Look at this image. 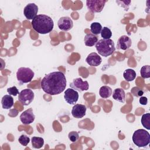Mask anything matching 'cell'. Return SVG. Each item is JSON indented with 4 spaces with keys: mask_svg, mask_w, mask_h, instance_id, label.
<instances>
[{
    "mask_svg": "<svg viewBox=\"0 0 150 150\" xmlns=\"http://www.w3.org/2000/svg\"><path fill=\"white\" fill-rule=\"evenodd\" d=\"M141 124L146 129H150V114L146 113L142 115L141 117Z\"/></svg>",
    "mask_w": 150,
    "mask_h": 150,
    "instance_id": "cell-23",
    "label": "cell"
},
{
    "mask_svg": "<svg viewBox=\"0 0 150 150\" xmlns=\"http://www.w3.org/2000/svg\"><path fill=\"white\" fill-rule=\"evenodd\" d=\"M123 77L127 81H131L135 79L136 73L133 69H128L124 71Z\"/></svg>",
    "mask_w": 150,
    "mask_h": 150,
    "instance_id": "cell-20",
    "label": "cell"
},
{
    "mask_svg": "<svg viewBox=\"0 0 150 150\" xmlns=\"http://www.w3.org/2000/svg\"><path fill=\"white\" fill-rule=\"evenodd\" d=\"M35 75L34 72L30 68L22 67L18 69L16 77L21 84L28 83L32 81Z\"/></svg>",
    "mask_w": 150,
    "mask_h": 150,
    "instance_id": "cell-5",
    "label": "cell"
},
{
    "mask_svg": "<svg viewBox=\"0 0 150 150\" xmlns=\"http://www.w3.org/2000/svg\"><path fill=\"white\" fill-rule=\"evenodd\" d=\"M58 28L63 31H69L73 26V22L71 19L68 16L61 17L57 22Z\"/></svg>",
    "mask_w": 150,
    "mask_h": 150,
    "instance_id": "cell-11",
    "label": "cell"
},
{
    "mask_svg": "<svg viewBox=\"0 0 150 150\" xmlns=\"http://www.w3.org/2000/svg\"><path fill=\"white\" fill-rule=\"evenodd\" d=\"M139 103L142 105H145L148 103V99L146 97H141L139 98Z\"/></svg>",
    "mask_w": 150,
    "mask_h": 150,
    "instance_id": "cell-30",
    "label": "cell"
},
{
    "mask_svg": "<svg viewBox=\"0 0 150 150\" xmlns=\"http://www.w3.org/2000/svg\"><path fill=\"white\" fill-rule=\"evenodd\" d=\"M131 43L132 41L130 38L126 35H122L120 36L118 39L117 47L118 49L126 50L131 47Z\"/></svg>",
    "mask_w": 150,
    "mask_h": 150,
    "instance_id": "cell-14",
    "label": "cell"
},
{
    "mask_svg": "<svg viewBox=\"0 0 150 150\" xmlns=\"http://www.w3.org/2000/svg\"><path fill=\"white\" fill-rule=\"evenodd\" d=\"M107 1L98 0V1H86V6L87 9L93 13H98L103 11L105 4Z\"/></svg>",
    "mask_w": 150,
    "mask_h": 150,
    "instance_id": "cell-7",
    "label": "cell"
},
{
    "mask_svg": "<svg viewBox=\"0 0 150 150\" xmlns=\"http://www.w3.org/2000/svg\"><path fill=\"white\" fill-rule=\"evenodd\" d=\"M66 78L62 71H53L46 74L41 80L43 91L51 96L62 93L66 87Z\"/></svg>",
    "mask_w": 150,
    "mask_h": 150,
    "instance_id": "cell-1",
    "label": "cell"
},
{
    "mask_svg": "<svg viewBox=\"0 0 150 150\" xmlns=\"http://www.w3.org/2000/svg\"><path fill=\"white\" fill-rule=\"evenodd\" d=\"M7 92L9 95H12L13 96H16L18 94H19V92L16 86H13L12 87L8 88Z\"/></svg>",
    "mask_w": 150,
    "mask_h": 150,
    "instance_id": "cell-28",
    "label": "cell"
},
{
    "mask_svg": "<svg viewBox=\"0 0 150 150\" xmlns=\"http://www.w3.org/2000/svg\"><path fill=\"white\" fill-rule=\"evenodd\" d=\"M31 23L33 29L38 33L43 35L50 33L54 27L52 19L44 14L38 15Z\"/></svg>",
    "mask_w": 150,
    "mask_h": 150,
    "instance_id": "cell-2",
    "label": "cell"
},
{
    "mask_svg": "<svg viewBox=\"0 0 150 150\" xmlns=\"http://www.w3.org/2000/svg\"><path fill=\"white\" fill-rule=\"evenodd\" d=\"M2 107L4 109H9L13 105V98L11 95H5L2 98L1 100Z\"/></svg>",
    "mask_w": 150,
    "mask_h": 150,
    "instance_id": "cell-17",
    "label": "cell"
},
{
    "mask_svg": "<svg viewBox=\"0 0 150 150\" xmlns=\"http://www.w3.org/2000/svg\"><path fill=\"white\" fill-rule=\"evenodd\" d=\"M100 33L103 39H109L112 36V32L107 27H104Z\"/></svg>",
    "mask_w": 150,
    "mask_h": 150,
    "instance_id": "cell-25",
    "label": "cell"
},
{
    "mask_svg": "<svg viewBox=\"0 0 150 150\" xmlns=\"http://www.w3.org/2000/svg\"><path fill=\"white\" fill-rule=\"evenodd\" d=\"M141 76L143 79H148L150 77V66L145 65L141 67L140 70Z\"/></svg>",
    "mask_w": 150,
    "mask_h": 150,
    "instance_id": "cell-24",
    "label": "cell"
},
{
    "mask_svg": "<svg viewBox=\"0 0 150 150\" xmlns=\"http://www.w3.org/2000/svg\"><path fill=\"white\" fill-rule=\"evenodd\" d=\"M149 141L150 135L145 129H138L133 134L132 141L138 147H144L148 145Z\"/></svg>",
    "mask_w": 150,
    "mask_h": 150,
    "instance_id": "cell-4",
    "label": "cell"
},
{
    "mask_svg": "<svg viewBox=\"0 0 150 150\" xmlns=\"http://www.w3.org/2000/svg\"><path fill=\"white\" fill-rule=\"evenodd\" d=\"M99 94L101 97L103 98H107L111 96L112 89L109 86H103L100 88Z\"/></svg>",
    "mask_w": 150,
    "mask_h": 150,
    "instance_id": "cell-19",
    "label": "cell"
},
{
    "mask_svg": "<svg viewBox=\"0 0 150 150\" xmlns=\"http://www.w3.org/2000/svg\"><path fill=\"white\" fill-rule=\"evenodd\" d=\"M35 119V115L32 108L24 111L20 115V120L22 124L28 125L32 123Z\"/></svg>",
    "mask_w": 150,
    "mask_h": 150,
    "instance_id": "cell-12",
    "label": "cell"
},
{
    "mask_svg": "<svg viewBox=\"0 0 150 150\" xmlns=\"http://www.w3.org/2000/svg\"><path fill=\"white\" fill-rule=\"evenodd\" d=\"M84 44L87 46H93L98 42V37L92 33L86 34L84 37Z\"/></svg>",
    "mask_w": 150,
    "mask_h": 150,
    "instance_id": "cell-18",
    "label": "cell"
},
{
    "mask_svg": "<svg viewBox=\"0 0 150 150\" xmlns=\"http://www.w3.org/2000/svg\"><path fill=\"white\" fill-rule=\"evenodd\" d=\"M64 98L69 104H75L79 99V93L76 90L69 88L64 91Z\"/></svg>",
    "mask_w": 150,
    "mask_h": 150,
    "instance_id": "cell-10",
    "label": "cell"
},
{
    "mask_svg": "<svg viewBox=\"0 0 150 150\" xmlns=\"http://www.w3.org/2000/svg\"><path fill=\"white\" fill-rule=\"evenodd\" d=\"M18 100L23 105H28L33 100L35 94L31 89L25 88L18 94Z\"/></svg>",
    "mask_w": 150,
    "mask_h": 150,
    "instance_id": "cell-6",
    "label": "cell"
},
{
    "mask_svg": "<svg viewBox=\"0 0 150 150\" xmlns=\"http://www.w3.org/2000/svg\"><path fill=\"white\" fill-rule=\"evenodd\" d=\"M86 61L90 66L96 67L101 64L102 59L97 53L93 52L87 56V58L86 59Z\"/></svg>",
    "mask_w": 150,
    "mask_h": 150,
    "instance_id": "cell-15",
    "label": "cell"
},
{
    "mask_svg": "<svg viewBox=\"0 0 150 150\" xmlns=\"http://www.w3.org/2000/svg\"><path fill=\"white\" fill-rule=\"evenodd\" d=\"M103 27L98 22H93L90 25V31L92 34L97 35L101 32Z\"/></svg>",
    "mask_w": 150,
    "mask_h": 150,
    "instance_id": "cell-22",
    "label": "cell"
},
{
    "mask_svg": "<svg viewBox=\"0 0 150 150\" xmlns=\"http://www.w3.org/2000/svg\"><path fill=\"white\" fill-rule=\"evenodd\" d=\"M68 137L72 142H75L79 139V133L76 131H71L69 133Z\"/></svg>",
    "mask_w": 150,
    "mask_h": 150,
    "instance_id": "cell-27",
    "label": "cell"
},
{
    "mask_svg": "<svg viewBox=\"0 0 150 150\" xmlns=\"http://www.w3.org/2000/svg\"><path fill=\"white\" fill-rule=\"evenodd\" d=\"M38 12V7L34 3L28 4L23 9V14L26 19L33 20L36 16Z\"/></svg>",
    "mask_w": 150,
    "mask_h": 150,
    "instance_id": "cell-9",
    "label": "cell"
},
{
    "mask_svg": "<svg viewBox=\"0 0 150 150\" xmlns=\"http://www.w3.org/2000/svg\"><path fill=\"white\" fill-rule=\"evenodd\" d=\"M31 142L33 148L39 149L44 145V139L41 137H33L31 139Z\"/></svg>",
    "mask_w": 150,
    "mask_h": 150,
    "instance_id": "cell-21",
    "label": "cell"
},
{
    "mask_svg": "<svg viewBox=\"0 0 150 150\" xmlns=\"http://www.w3.org/2000/svg\"><path fill=\"white\" fill-rule=\"evenodd\" d=\"M87 108L86 105L76 104L72 107L71 115L76 118H81L86 115Z\"/></svg>",
    "mask_w": 150,
    "mask_h": 150,
    "instance_id": "cell-13",
    "label": "cell"
},
{
    "mask_svg": "<svg viewBox=\"0 0 150 150\" xmlns=\"http://www.w3.org/2000/svg\"><path fill=\"white\" fill-rule=\"evenodd\" d=\"M112 98L118 102L124 103L125 101V93L124 90L121 88H115L112 93Z\"/></svg>",
    "mask_w": 150,
    "mask_h": 150,
    "instance_id": "cell-16",
    "label": "cell"
},
{
    "mask_svg": "<svg viewBox=\"0 0 150 150\" xmlns=\"http://www.w3.org/2000/svg\"><path fill=\"white\" fill-rule=\"evenodd\" d=\"M96 48L98 54L104 57L110 56L115 50L114 43L111 39L99 40L96 44Z\"/></svg>",
    "mask_w": 150,
    "mask_h": 150,
    "instance_id": "cell-3",
    "label": "cell"
},
{
    "mask_svg": "<svg viewBox=\"0 0 150 150\" xmlns=\"http://www.w3.org/2000/svg\"><path fill=\"white\" fill-rule=\"evenodd\" d=\"M70 87L74 90L82 92L88 89L89 84L87 81H83L81 78H76L70 84Z\"/></svg>",
    "mask_w": 150,
    "mask_h": 150,
    "instance_id": "cell-8",
    "label": "cell"
},
{
    "mask_svg": "<svg viewBox=\"0 0 150 150\" xmlns=\"http://www.w3.org/2000/svg\"><path fill=\"white\" fill-rule=\"evenodd\" d=\"M19 142L23 146H27L30 141V138L26 135H21L18 138Z\"/></svg>",
    "mask_w": 150,
    "mask_h": 150,
    "instance_id": "cell-26",
    "label": "cell"
},
{
    "mask_svg": "<svg viewBox=\"0 0 150 150\" xmlns=\"http://www.w3.org/2000/svg\"><path fill=\"white\" fill-rule=\"evenodd\" d=\"M137 91H135V90H134V88H132V90H131V93H132V94L133 96H134L141 97V96L143 95V94H144V91H143L141 89L139 88L138 87H137Z\"/></svg>",
    "mask_w": 150,
    "mask_h": 150,
    "instance_id": "cell-29",
    "label": "cell"
}]
</instances>
